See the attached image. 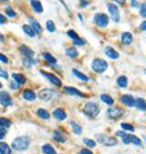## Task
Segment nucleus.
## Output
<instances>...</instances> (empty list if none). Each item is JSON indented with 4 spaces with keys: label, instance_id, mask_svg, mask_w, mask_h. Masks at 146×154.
<instances>
[{
    "label": "nucleus",
    "instance_id": "obj_37",
    "mask_svg": "<svg viewBox=\"0 0 146 154\" xmlns=\"http://www.w3.org/2000/svg\"><path fill=\"white\" fill-rule=\"evenodd\" d=\"M24 65H25L26 67H31L32 65H34V64L36 63V61L34 59H32V58H27L24 59Z\"/></svg>",
    "mask_w": 146,
    "mask_h": 154
},
{
    "label": "nucleus",
    "instance_id": "obj_33",
    "mask_svg": "<svg viewBox=\"0 0 146 154\" xmlns=\"http://www.w3.org/2000/svg\"><path fill=\"white\" fill-rule=\"evenodd\" d=\"M54 139L57 140V142H65V140H66L64 136L61 135V133H60L59 131H56L55 133H54Z\"/></svg>",
    "mask_w": 146,
    "mask_h": 154
},
{
    "label": "nucleus",
    "instance_id": "obj_4",
    "mask_svg": "<svg viewBox=\"0 0 146 154\" xmlns=\"http://www.w3.org/2000/svg\"><path fill=\"white\" fill-rule=\"evenodd\" d=\"M96 138L100 143H101L105 146H114L118 142L115 138L109 137L105 134H98V135H96Z\"/></svg>",
    "mask_w": 146,
    "mask_h": 154
},
{
    "label": "nucleus",
    "instance_id": "obj_48",
    "mask_svg": "<svg viewBox=\"0 0 146 154\" xmlns=\"http://www.w3.org/2000/svg\"><path fill=\"white\" fill-rule=\"evenodd\" d=\"M10 87H11V88H12V89H17V88H18V84H16V83L13 81V82H11Z\"/></svg>",
    "mask_w": 146,
    "mask_h": 154
},
{
    "label": "nucleus",
    "instance_id": "obj_13",
    "mask_svg": "<svg viewBox=\"0 0 146 154\" xmlns=\"http://www.w3.org/2000/svg\"><path fill=\"white\" fill-rule=\"evenodd\" d=\"M29 21H30V23H31V28L33 29V31L35 32V34H36V35H39V34H41L42 33V27L40 26V24L38 22V21H36V20H34V19H32V18H30L29 19Z\"/></svg>",
    "mask_w": 146,
    "mask_h": 154
},
{
    "label": "nucleus",
    "instance_id": "obj_18",
    "mask_svg": "<svg viewBox=\"0 0 146 154\" xmlns=\"http://www.w3.org/2000/svg\"><path fill=\"white\" fill-rule=\"evenodd\" d=\"M12 78L15 80V81L20 85H23L26 83V78L25 76H23L22 74H18V73H13L12 74Z\"/></svg>",
    "mask_w": 146,
    "mask_h": 154
},
{
    "label": "nucleus",
    "instance_id": "obj_26",
    "mask_svg": "<svg viewBox=\"0 0 146 154\" xmlns=\"http://www.w3.org/2000/svg\"><path fill=\"white\" fill-rule=\"evenodd\" d=\"M101 99L104 102V103H106V104H108V105H112L113 103H114V100H113V99L111 97V96H109V95H107V94H101Z\"/></svg>",
    "mask_w": 146,
    "mask_h": 154
},
{
    "label": "nucleus",
    "instance_id": "obj_2",
    "mask_svg": "<svg viewBox=\"0 0 146 154\" xmlns=\"http://www.w3.org/2000/svg\"><path fill=\"white\" fill-rule=\"evenodd\" d=\"M100 111H101V109L99 105L96 103H92V102L87 103L84 107V113L91 118H95L96 116H98Z\"/></svg>",
    "mask_w": 146,
    "mask_h": 154
},
{
    "label": "nucleus",
    "instance_id": "obj_25",
    "mask_svg": "<svg viewBox=\"0 0 146 154\" xmlns=\"http://www.w3.org/2000/svg\"><path fill=\"white\" fill-rule=\"evenodd\" d=\"M134 105L136 106V108L140 110H145L146 109V104H145V101L143 99L140 98L138 99L135 100V103Z\"/></svg>",
    "mask_w": 146,
    "mask_h": 154
},
{
    "label": "nucleus",
    "instance_id": "obj_55",
    "mask_svg": "<svg viewBox=\"0 0 146 154\" xmlns=\"http://www.w3.org/2000/svg\"><path fill=\"white\" fill-rule=\"evenodd\" d=\"M1 1H8V0H1Z\"/></svg>",
    "mask_w": 146,
    "mask_h": 154
},
{
    "label": "nucleus",
    "instance_id": "obj_46",
    "mask_svg": "<svg viewBox=\"0 0 146 154\" xmlns=\"http://www.w3.org/2000/svg\"><path fill=\"white\" fill-rule=\"evenodd\" d=\"M79 154H93V153L90 150H88V149H83V150H81L80 151Z\"/></svg>",
    "mask_w": 146,
    "mask_h": 154
},
{
    "label": "nucleus",
    "instance_id": "obj_16",
    "mask_svg": "<svg viewBox=\"0 0 146 154\" xmlns=\"http://www.w3.org/2000/svg\"><path fill=\"white\" fill-rule=\"evenodd\" d=\"M121 42L124 45H130L132 42V35L129 32H124L121 34Z\"/></svg>",
    "mask_w": 146,
    "mask_h": 154
},
{
    "label": "nucleus",
    "instance_id": "obj_31",
    "mask_svg": "<svg viewBox=\"0 0 146 154\" xmlns=\"http://www.w3.org/2000/svg\"><path fill=\"white\" fill-rule=\"evenodd\" d=\"M43 57L45 58V59L50 63V64H56L57 63V60H56V58L51 55V54H50V53H47V52H45V53H43Z\"/></svg>",
    "mask_w": 146,
    "mask_h": 154
},
{
    "label": "nucleus",
    "instance_id": "obj_47",
    "mask_svg": "<svg viewBox=\"0 0 146 154\" xmlns=\"http://www.w3.org/2000/svg\"><path fill=\"white\" fill-rule=\"evenodd\" d=\"M7 22L6 17H4L2 14H0V24H5Z\"/></svg>",
    "mask_w": 146,
    "mask_h": 154
},
{
    "label": "nucleus",
    "instance_id": "obj_53",
    "mask_svg": "<svg viewBox=\"0 0 146 154\" xmlns=\"http://www.w3.org/2000/svg\"><path fill=\"white\" fill-rule=\"evenodd\" d=\"M0 40H1V41H3V40H4V36H3L1 33H0Z\"/></svg>",
    "mask_w": 146,
    "mask_h": 154
},
{
    "label": "nucleus",
    "instance_id": "obj_39",
    "mask_svg": "<svg viewBox=\"0 0 146 154\" xmlns=\"http://www.w3.org/2000/svg\"><path fill=\"white\" fill-rule=\"evenodd\" d=\"M83 142H84V143L86 144L88 147H90V148H93V147H95L96 146V142H94V140H92V139H83Z\"/></svg>",
    "mask_w": 146,
    "mask_h": 154
},
{
    "label": "nucleus",
    "instance_id": "obj_8",
    "mask_svg": "<svg viewBox=\"0 0 146 154\" xmlns=\"http://www.w3.org/2000/svg\"><path fill=\"white\" fill-rule=\"evenodd\" d=\"M124 113V110L120 108H110L107 110V116L111 119H118Z\"/></svg>",
    "mask_w": 146,
    "mask_h": 154
},
{
    "label": "nucleus",
    "instance_id": "obj_17",
    "mask_svg": "<svg viewBox=\"0 0 146 154\" xmlns=\"http://www.w3.org/2000/svg\"><path fill=\"white\" fill-rule=\"evenodd\" d=\"M30 4L33 7V9L36 13H42L43 12V7L39 0H30Z\"/></svg>",
    "mask_w": 146,
    "mask_h": 154
},
{
    "label": "nucleus",
    "instance_id": "obj_43",
    "mask_svg": "<svg viewBox=\"0 0 146 154\" xmlns=\"http://www.w3.org/2000/svg\"><path fill=\"white\" fill-rule=\"evenodd\" d=\"M6 134H7L6 129H4V128H0V139H4L5 136H6Z\"/></svg>",
    "mask_w": 146,
    "mask_h": 154
},
{
    "label": "nucleus",
    "instance_id": "obj_21",
    "mask_svg": "<svg viewBox=\"0 0 146 154\" xmlns=\"http://www.w3.org/2000/svg\"><path fill=\"white\" fill-rule=\"evenodd\" d=\"M20 49H21V52L27 58H32L34 56V51L32 49H30L29 47H28L27 46H22L20 47Z\"/></svg>",
    "mask_w": 146,
    "mask_h": 154
},
{
    "label": "nucleus",
    "instance_id": "obj_9",
    "mask_svg": "<svg viewBox=\"0 0 146 154\" xmlns=\"http://www.w3.org/2000/svg\"><path fill=\"white\" fill-rule=\"evenodd\" d=\"M41 74L45 77V78H47V80H48V81L51 82L52 84L56 85V86H60L61 85V81H60V80L58 78V77H56L55 75L51 74V73H47L46 71H40Z\"/></svg>",
    "mask_w": 146,
    "mask_h": 154
},
{
    "label": "nucleus",
    "instance_id": "obj_1",
    "mask_svg": "<svg viewBox=\"0 0 146 154\" xmlns=\"http://www.w3.org/2000/svg\"><path fill=\"white\" fill-rule=\"evenodd\" d=\"M30 144V139L28 136H22L16 138L12 142V148L16 150H25Z\"/></svg>",
    "mask_w": 146,
    "mask_h": 154
},
{
    "label": "nucleus",
    "instance_id": "obj_52",
    "mask_svg": "<svg viewBox=\"0 0 146 154\" xmlns=\"http://www.w3.org/2000/svg\"><path fill=\"white\" fill-rule=\"evenodd\" d=\"M115 1H116L117 3L120 4V5H123V4L124 3V1H125V0H115Z\"/></svg>",
    "mask_w": 146,
    "mask_h": 154
},
{
    "label": "nucleus",
    "instance_id": "obj_35",
    "mask_svg": "<svg viewBox=\"0 0 146 154\" xmlns=\"http://www.w3.org/2000/svg\"><path fill=\"white\" fill-rule=\"evenodd\" d=\"M47 28L50 32H54L55 31L56 27H55V24L53 23V21H51V20L47 21Z\"/></svg>",
    "mask_w": 146,
    "mask_h": 154
},
{
    "label": "nucleus",
    "instance_id": "obj_30",
    "mask_svg": "<svg viewBox=\"0 0 146 154\" xmlns=\"http://www.w3.org/2000/svg\"><path fill=\"white\" fill-rule=\"evenodd\" d=\"M71 126H72V130H73V132H74L75 134L77 135H80L82 133V128L76 122H71L70 123Z\"/></svg>",
    "mask_w": 146,
    "mask_h": 154
},
{
    "label": "nucleus",
    "instance_id": "obj_24",
    "mask_svg": "<svg viewBox=\"0 0 146 154\" xmlns=\"http://www.w3.org/2000/svg\"><path fill=\"white\" fill-rule=\"evenodd\" d=\"M0 154H11V149L7 143L0 142Z\"/></svg>",
    "mask_w": 146,
    "mask_h": 154
},
{
    "label": "nucleus",
    "instance_id": "obj_34",
    "mask_svg": "<svg viewBox=\"0 0 146 154\" xmlns=\"http://www.w3.org/2000/svg\"><path fill=\"white\" fill-rule=\"evenodd\" d=\"M11 125V121L6 118H0V128H8Z\"/></svg>",
    "mask_w": 146,
    "mask_h": 154
},
{
    "label": "nucleus",
    "instance_id": "obj_51",
    "mask_svg": "<svg viewBox=\"0 0 146 154\" xmlns=\"http://www.w3.org/2000/svg\"><path fill=\"white\" fill-rule=\"evenodd\" d=\"M80 1H81V6H82V7H85V6H87V5L89 4L88 2L85 1V0H80Z\"/></svg>",
    "mask_w": 146,
    "mask_h": 154
},
{
    "label": "nucleus",
    "instance_id": "obj_6",
    "mask_svg": "<svg viewBox=\"0 0 146 154\" xmlns=\"http://www.w3.org/2000/svg\"><path fill=\"white\" fill-rule=\"evenodd\" d=\"M56 95H57V92L50 88L42 89V91H39V99L42 100H45V101H50V100L53 99L56 97Z\"/></svg>",
    "mask_w": 146,
    "mask_h": 154
},
{
    "label": "nucleus",
    "instance_id": "obj_23",
    "mask_svg": "<svg viewBox=\"0 0 146 154\" xmlns=\"http://www.w3.org/2000/svg\"><path fill=\"white\" fill-rule=\"evenodd\" d=\"M72 72H73V74H74L78 79H80V80H83V81H89L90 80V79H89V77L88 76H86V75H84L83 73H81V72H80L79 70H77V69H72Z\"/></svg>",
    "mask_w": 146,
    "mask_h": 154
},
{
    "label": "nucleus",
    "instance_id": "obj_32",
    "mask_svg": "<svg viewBox=\"0 0 146 154\" xmlns=\"http://www.w3.org/2000/svg\"><path fill=\"white\" fill-rule=\"evenodd\" d=\"M38 115L41 118V119H44V120H47L50 119V113H48L46 109H39L38 110Z\"/></svg>",
    "mask_w": 146,
    "mask_h": 154
},
{
    "label": "nucleus",
    "instance_id": "obj_19",
    "mask_svg": "<svg viewBox=\"0 0 146 154\" xmlns=\"http://www.w3.org/2000/svg\"><path fill=\"white\" fill-rule=\"evenodd\" d=\"M23 97L25 99L31 101L36 99V94L34 93V91H31V89H26V91L23 92Z\"/></svg>",
    "mask_w": 146,
    "mask_h": 154
},
{
    "label": "nucleus",
    "instance_id": "obj_44",
    "mask_svg": "<svg viewBox=\"0 0 146 154\" xmlns=\"http://www.w3.org/2000/svg\"><path fill=\"white\" fill-rule=\"evenodd\" d=\"M0 77H1V78H4V79H7L8 78L7 72H6L5 70H3L1 68H0Z\"/></svg>",
    "mask_w": 146,
    "mask_h": 154
},
{
    "label": "nucleus",
    "instance_id": "obj_11",
    "mask_svg": "<svg viewBox=\"0 0 146 154\" xmlns=\"http://www.w3.org/2000/svg\"><path fill=\"white\" fill-rule=\"evenodd\" d=\"M0 103H1L4 107L10 106L12 104V99L8 93H7L5 91L0 92Z\"/></svg>",
    "mask_w": 146,
    "mask_h": 154
},
{
    "label": "nucleus",
    "instance_id": "obj_40",
    "mask_svg": "<svg viewBox=\"0 0 146 154\" xmlns=\"http://www.w3.org/2000/svg\"><path fill=\"white\" fill-rule=\"evenodd\" d=\"M121 139H123V142L124 144H130L131 143V135L124 133L123 136H121Z\"/></svg>",
    "mask_w": 146,
    "mask_h": 154
},
{
    "label": "nucleus",
    "instance_id": "obj_3",
    "mask_svg": "<svg viewBox=\"0 0 146 154\" xmlns=\"http://www.w3.org/2000/svg\"><path fill=\"white\" fill-rule=\"evenodd\" d=\"M91 67H92V69L95 72L102 73V72H104L107 69V68H108V63L104 59L96 58V59H94L92 61Z\"/></svg>",
    "mask_w": 146,
    "mask_h": 154
},
{
    "label": "nucleus",
    "instance_id": "obj_38",
    "mask_svg": "<svg viewBox=\"0 0 146 154\" xmlns=\"http://www.w3.org/2000/svg\"><path fill=\"white\" fill-rule=\"evenodd\" d=\"M131 142H132L134 145H137V146H140L142 144V142L139 138H137L136 136H133V135H131Z\"/></svg>",
    "mask_w": 146,
    "mask_h": 154
},
{
    "label": "nucleus",
    "instance_id": "obj_20",
    "mask_svg": "<svg viewBox=\"0 0 146 154\" xmlns=\"http://www.w3.org/2000/svg\"><path fill=\"white\" fill-rule=\"evenodd\" d=\"M64 91L67 92V93H69V94H70V95H76V96H83L82 95V93L80 91H78L77 88H73V87H65L64 88Z\"/></svg>",
    "mask_w": 146,
    "mask_h": 154
},
{
    "label": "nucleus",
    "instance_id": "obj_49",
    "mask_svg": "<svg viewBox=\"0 0 146 154\" xmlns=\"http://www.w3.org/2000/svg\"><path fill=\"white\" fill-rule=\"evenodd\" d=\"M141 28H142V30H145L146 29V22L145 21H143L142 23V25H141Z\"/></svg>",
    "mask_w": 146,
    "mask_h": 154
},
{
    "label": "nucleus",
    "instance_id": "obj_56",
    "mask_svg": "<svg viewBox=\"0 0 146 154\" xmlns=\"http://www.w3.org/2000/svg\"><path fill=\"white\" fill-rule=\"evenodd\" d=\"M131 1H133V0H131Z\"/></svg>",
    "mask_w": 146,
    "mask_h": 154
},
{
    "label": "nucleus",
    "instance_id": "obj_14",
    "mask_svg": "<svg viewBox=\"0 0 146 154\" xmlns=\"http://www.w3.org/2000/svg\"><path fill=\"white\" fill-rule=\"evenodd\" d=\"M105 54L112 59H117L119 58V53L112 47H107L105 48Z\"/></svg>",
    "mask_w": 146,
    "mask_h": 154
},
{
    "label": "nucleus",
    "instance_id": "obj_41",
    "mask_svg": "<svg viewBox=\"0 0 146 154\" xmlns=\"http://www.w3.org/2000/svg\"><path fill=\"white\" fill-rule=\"evenodd\" d=\"M6 13H7V15L8 17H10V18H14V17L16 16L15 11H14L13 9H12L10 7H7V9H6Z\"/></svg>",
    "mask_w": 146,
    "mask_h": 154
},
{
    "label": "nucleus",
    "instance_id": "obj_10",
    "mask_svg": "<svg viewBox=\"0 0 146 154\" xmlns=\"http://www.w3.org/2000/svg\"><path fill=\"white\" fill-rule=\"evenodd\" d=\"M68 36L73 40V43L78 45V46H82L85 43V40H83L82 38H80L79 36V35L74 30H69V31H68Z\"/></svg>",
    "mask_w": 146,
    "mask_h": 154
},
{
    "label": "nucleus",
    "instance_id": "obj_12",
    "mask_svg": "<svg viewBox=\"0 0 146 154\" xmlns=\"http://www.w3.org/2000/svg\"><path fill=\"white\" fill-rule=\"evenodd\" d=\"M120 101L123 102V104H125L128 107H132L134 106L135 103V99H133V97H131V95H124L120 98Z\"/></svg>",
    "mask_w": 146,
    "mask_h": 154
},
{
    "label": "nucleus",
    "instance_id": "obj_28",
    "mask_svg": "<svg viewBox=\"0 0 146 154\" xmlns=\"http://www.w3.org/2000/svg\"><path fill=\"white\" fill-rule=\"evenodd\" d=\"M42 151L45 154H57L56 150H54V148L50 145V144H46L42 147Z\"/></svg>",
    "mask_w": 146,
    "mask_h": 154
},
{
    "label": "nucleus",
    "instance_id": "obj_29",
    "mask_svg": "<svg viewBox=\"0 0 146 154\" xmlns=\"http://www.w3.org/2000/svg\"><path fill=\"white\" fill-rule=\"evenodd\" d=\"M22 28H23L24 32H25L28 36H29L30 37H34L36 36L35 32L33 31V29L31 28V27H30L29 25H24Z\"/></svg>",
    "mask_w": 146,
    "mask_h": 154
},
{
    "label": "nucleus",
    "instance_id": "obj_5",
    "mask_svg": "<svg viewBox=\"0 0 146 154\" xmlns=\"http://www.w3.org/2000/svg\"><path fill=\"white\" fill-rule=\"evenodd\" d=\"M94 22L100 28H105L109 23V17L103 13H98L94 16Z\"/></svg>",
    "mask_w": 146,
    "mask_h": 154
},
{
    "label": "nucleus",
    "instance_id": "obj_42",
    "mask_svg": "<svg viewBox=\"0 0 146 154\" xmlns=\"http://www.w3.org/2000/svg\"><path fill=\"white\" fill-rule=\"evenodd\" d=\"M146 5H145V3H143L142 5V7H141V15L143 17V18H145L146 17V7H145Z\"/></svg>",
    "mask_w": 146,
    "mask_h": 154
},
{
    "label": "nucleus",
    "instance_id": "obj_27",
    "mask_svg": "<svg viewBox=\"0 0 146 154\" xmlns=\"http://www.w3.org/2000/svg\"><path fill=\"white\" fill-rule=\"evenodd\" d=\"M117 83L120 88H126L128 85V80L125 76H120L117 80Z\"/></svg>",
    "mask_w": 146,
    "mask_h": 154
},
{
    "label": "nucleus",
    "instance_id": "obj_54",
    "mask_svg": "<svg viewBox=\"0 0 146 154\" xmlns=\"http://www.w3.org/2000/svg\"><path fill=\"white\" fill-rule=\"evenodd\" d=\"M2 87H3V85H2V83H1V82H0V88H1Z\"/></svg>",
    "mask_w": 146,
    "mask_h": 154
},
{
    "label": "nucleus",
    "instance_id": "obj_45",
    "mask_svg": "<svg viewBox=\"0 0 146 154\" xmlns=\"http://www.w3.org/2000/svg\"><path fill=\"white\" fill-rule=\"evenodd\" d=\"M0 60H1L3 63H8V58L2 53H0Z\"/></svg>",
    "mask_w": 146,
    "mask_h": 154
},
{
    "label": "nucleus",
    "instance_id": "obj_15",
    "mask_svg": "<svg viewBox=\"0 0 146 154\" xmlns=\"http://www.w3.org/2000/svg\"><path fill=\"white\" fill-rule=\"evenodd\" d=\"M53 115H54V117L58 120H63L67 118V114L66 112L62 109H57L54 110L53 112Z\"/></svg>",
    "mask_w": 146,
    "mask_h": 154
},
{
    "label": "nucleus",
    "instance_id": "obj_36",
    "mask_svg": "<svg viewBox=\"0 0 146 154\" xmlns=\"http://www.w3.org/2000/svg\"><path fill=\"white\" fill-rule=\"evenodd\" d=\"M120 126L124 131H134V127H133L132 125H131V124H129V123H121Z\"/></svg>",
    "mask_w": 146,
    "mask_h": 154
},
{
    "label": "nucleus",
    "instance_id": "obj_50",
    "mask_svg": "<svg viewBox=\"0 0 146 154\" xmlns=\"http://www.w3.org/2000/svg\"><path fill=\"white\" fill-rule=\"evenodd\" d=\"M131 7H139V4L137 3V1H134V0H133L132 3H131Z\"/></svg>",
    "mask_w": 146,
    "mask_h": 154
},
{
    "label": "nucleus",
    "instance_id": "obj_7",
    "mask_svg": "<svg viewBox=\"0 0 146 154\" xmlns=\"http://www.w3.org/2000/svg\"><path fill=\"white\" fill-rule=\"evenodd\" d=\"M107 7H108V10L110 12V14H111L112 19L114 22H119V20H120V12H119V9H118L117 6H115L114 4H112V3H109L107 5Z\"/></svg>",
    "mask_w": 146,
    "mask_h": 154
},
{
    "label": "nucleus",
    "instance_id": "obj_22",
    "mask_svg": "<svg viewBox=\"0 0 146 154\" xmlns=\"http://www.w3.org/2000/svg\"><path fill=\"white\" fill-rule=\"evenodd\" d=\"M66 54L69 57H70L71 58H76L79 56V52L77 51V49L75 47H69V48L66 49Z\"/></svg>",
    "mask_w": 146,
    "mask_h": 154
}]
</instances>
